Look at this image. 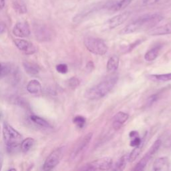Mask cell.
Masks as SVG:
<instances>
[{
  "label": "cell",
  "instance_id": "13",
  "mask_svg": "<svg viewBox=\"0 0 171 171\" xmlns=\"http://www.w3.org/2000/svg\"><path fill=\"white\" fill-rule=\"evenodd\" d=\"M148 34L153 36L171 34V24L152 28L149 30Z\"/></svg>",
  "mask_w": 171,
  "mask_h": 171
},
{
  "label": "cell",
  "instance_id": "12",
  "mask_svg": "<svg viewBox=\"0 0 171 171\" xmlns=\"http://www.w3.org/2000/svg\"><path fill=\"white\" fill-rule=\"evenodd\" d=\"M129 115L124 112H119L112 119V127L115 130H119L128 120Z\"/></svg>",
  "mask_w": 171,
  "mask_h": 171
},
{
  "label": "cell",
  "instance_id": "6",
  "mask_svg": "<svg viewBox=\"0 0 171 171\" xmlns=\"http://www.w3.org/2000/svg\"><path fill=\"white\" fill-rule=\"evenodd\" d=\"M64 151H65V148L63 146L58 148L53 151L46 158L44 165H43V170H50L55 168L62 159Z\"/></svg>",
  "mask_w": 171,
  "mask_h": 171
},
{
  "label": "cell",
  "instance_id": "26",
  "mask_svg": "<svg viewBox=\"0 0 171 171\" xmlns=\"http://www.w3.org/2000/svg\"><path fill=\"white\" fill-rule=\"evenodd\" d=\"M144 146V142H142L136 147H135L133 151L130 152L129 154V157H128V159H129V162H133L136 159V158L138 157V155L141 154L142 150Z\"/></svg>",
  "mask_w": 171,
  "mask_h": 171
},
{
  "label": "cell",
  "instance_id": "18",
  "mask_svg": "<svg viewBox=\"0 0 171 171\" xmlns=\"http://www.w3.org/2000/svg\"><path fill=\"white\" fill-rule=\"evenodd\" d=\"M119 58L117 56H112L110 58L108 62H107L106 68L108 72H114L119 68Z\"/></svg>",
  "mask_w": 171,
  "mask_h": 171
},
{
  "label": "cell",
  "instance_id": "34",
  "mask_svg": "<svg viewBox=\"0 0 171 171\" xmlns=\"http://www.w3.org/2000/svg\"><path fill=\"white\" fill-rule=\"evenodd\" d=\"M163 145L165 148H169L171 146V136L166 139L163 142Z\"/></svg>",
  "mask_w": 171,
  "mask_h": 171
},
{
  "label": "cell",
  "instance_id": "38",
  "mask_svg": "<svg viewBox=\"0 0 171 171\" xmlns=\"http://www.w3.org/2000/svg\"><path fill=\"white\" fill-rule=\"evenodd\" d=\"M3 154L2 153V152H1V151H0V170H2V164H3Z\"/></svg>",
  "mask_w": 171,
  "mask_h": 171
},
{
  "label": "cell",
  "instance_id": "21",
  "mask_svg": "<svg viewBox=\"0 0 171 171\" xmlns=\"http://www.w3.org/2000/svg\"><path fill=\"white\" fill-rule=\"evenodd\" d=\"M160 46L152 48L151 50H150L145 53V55H144V59L148 62H152L155 59L158 57V53L160 52Z\"/></svg>",
  "mask_w": 171,
  "mask_h": 171
},
{
  "label": "cell",
  "instance_id": "36",
  "mask_svg": "<svg viewBox=\"0 0 171 171\" xmlns=\"http://www.w3.org/2000/svg\"><path fill=\"white\" fill-rule=\"evenodd\" d=\"M94 63H93L92 61L89 62L86 64V68H87L88 70L92 71V69H94Z\"/></svg>",
  "mask_w": 171,
  "mask_h": 171
},
{
  "label": "cell",
  "instance_id": "14",
  "mask_svg": "<svg viewBox=\"0 0 171 171\" xmlns=\"http://www.w3.org/2000/svg\"><path fill=\"white\" fill-rule=\"evenodd\" d=\"M35 34L37 37V39L41 41H48L51 37L49 30L44 26L39 25L35 27Z\"/></svg>",
  "mask_w": 171,
  "mask_h": 171
},
{
  "label": "cell",
  "instance_id": "33",
  "mask_svg": "<svg viewBox=\"0 0 171 171\" xmlns=\"http://www.w3.org/2000/svg\"><path fill=\"white\" fill-rule=\"evenodd\" d=\"M158 99V95L157 94H154L150 96V97L148 98L147 102H146V105L148 106H152L155 102H156Z\"/></svg>",
  "mask_w": 171,
  "mask_h": 171
},
{
  "label": "cell",
  "instance_id": "4",
  "mask_svg": "<svg viewBox=\"0 0 171 171\" xmlns=\"http://www.w3.org/2000/svg\"><path fill=\"white\" fill-rule=\"evenodd\" d=\"M84 44L88 51L96 55H104L108 50L106 43L102 40L96 37H86L84 40Z\"/></svg>",
  "mask_w": 171,
  "mask_h": 171
},
{
  "label": "cell",
  "instance_id": "9",
  "mask_svg": "<svg viewBox=\"0 0 171 171\" xmlns=\"http://www.w3.org/2000/svg\"><path fill=\"white\" fill-rule=\"evenodd\" d=\"M130 14V13L129 12H125L111 18L106 22L105 24L106 28L112 30L120 25L121 24L124 23V21H126L128 18H129Z\"/></svg>",
  "mask_w": 171,
  "mask_h": 171
},
{
  "label": "cell",
  "instance_id": "8",
  "mask_svg": "<svg viewBox=\"0 0 171 171\" xmlns=\"http://www.w3.org/2000/svg\"><path fill=\"white\" fill-rule=\"evenodd\" d=\"M92 136L93 134L92 132H90L80 139L76 145L75 146L70 155V158L72 160H76L81 157L82 154H84V152L86 151L89 144L91 142V140H92Z\"/></svg>",
  "mask_w": 171,
  "mask_h": 171
},
{
  "label": "cell",
  "instance_id": "2",
  "mask_svg": "<svg viewBox=\"0 0 171 171\" xmlns=\"http://www.w3.org/2000/svg\"><path fill=\"white\" fill-rule=\"evenodd\" d=\"M118 80L119 76L116 74H112L110 76H108L98 84L86 91L85 97L91 100L102 98L114 88Z\"/></svg>",
  "mask_w": 171,
  "mask_h": 171
},
{
  "label": "cell",
  "instance_id": "7",
  "mask_svg": "<svg viewBox=\"0 0 171 171\" xmlns=\"http://www.w3.org/2000/svg\"><path fill=\"white\" fill-rule=\"evenodd\" d=\"M162 144V141L160 139H158L154 142L152 146L149 148L148 151L146 153V154L142 158V159L138 163V164L134 168V170L135 171H141L144 170L149 160L156 154V152L158 151L160 146Z\"/></svg>",
  "mask_w": 171,
  "mask_h": 171
},
{
  "label": "cell",
  "instance_id": "28",
  "mask_svg": "<svg viewBox=\"0 0 171 171\" xmlns=\"http://www.w3.org/2000/svg\"><path fill=\"white\" fill-rule=\"evenodd\" d=\"M80 80L76 78V77H72L68 80V85L72 89H75L78 88L80 86Z\"/></svg>",
  "mask_w": 171,
  "mask_h": 171
},
{
  "label": "cell",
  "instance_id": "19",
  "mask_svg": "<svg viewBox=\"0 0 171 171\" xmlns=\"http://www.w3.org/2000/svg\"><path fill=\"white\" fill-rule=\"evenodd\" d=\"M23 66L25 71L30 75H36L39 73V67L33 63L30 62H24Z\"/></svg>",
  "mask_w": 171,
  "mask_h": 171
},
{
  "label": "cell",
  "instance_id": "15",
  "mask_svg": "<svg viewBox=\"0 0 171 171\" xmlns=\"http://www.w3.org/2000/svg\"><path fill=\"white\" fill-rule=\"evenodd\" d=\"M169 168V160L167 157H160L154 162L153 170L154 171L168 170Z\"/></svg>",
  "mask_w": 171,
  "mask_h": 171
},
{
  "label": "cell",
  "instance_id": "35",
  "mask_svg": "<svg viewBox=\"0 0 171 171\" xmlns=\"http://www.w3.org/2000/svg\"><path fill=\"white\" fill-rule=\"evenodd\" d=\"M5 29H6V25H5V24L3 22L0 21V34H3L5 31Z\"/></svg>",
  "mask_w": 171,
  "mask_h": 171
},
{
  "label": "cell",
  "instance_id": "16",
  "mask_svg": "<svg viewBox=\"0 0 171 171\" xmlns=\"http://www.w3.org/2000/svg\"><path fill=\"white\" fill-rule=\"evenodd\" d=\"M132 1L133 0H119L114 3H111L108 6V8L113 11H120L128 6Z\"/></svg>",
  "mask_w": 171,
  "mask_h": 171
},
{
  "label": "cell",
  "instance_id": "17",
  "mask_svg": "<svg viewBox=\"0 0 171 171\" xmlns=\"http://www.w3.org/2000/svg\"><path fill=\"white\" fill-rule=\"evenodd\" d=\"M27 90L30 94H38L41 90V85L39 81L37 80H32L28 82L27 85Z\"/></svg>",
  "mask_w": 171,
  "mask_h": 171
},
{
  "label": "cell",
  "instance_id": "30",
  "mask_svg": "<svg viewBox=\"0 0 171 171\" xmlns=\"http://www.w3.org/2000/svg\"><path fill=\"white\" fill-rule=\"evenodd\" d=\"M56 70L60 74H66L68 72V68L65 63H60L56 66Z\"/></svg>",
  "mask_w": 171,
  "mask_h": 171
},
{
  "label": "cell",
  "instance_id": "24",
  "mask_svg": "<svg viewBox=\"0 0 171 171\" xmlns=\"http://www.w3.org/2000/svg\"><path fill=\"white\" fill-rule=\"evenodd\" d=\"M148 78L153 80V81H158V82H167L171 80V73L164 74H153L150 75Z\"/></svg>",
  "mask_w": 171,
  "mask_h": 171
},
{
  "label": "cell",
  "instance_id": "22",
  "mask_svg": "<svg viewBox=\"0 0 171 171\" xmlns=\"http://www.w3.org/2000/svg\"><path fill=\"white\" fill-rule=\"evenodd\" d=\"M34 143L35 141L32 138H27L24 139L21 143L20 148L21 151L24 153L28 152V151H30L31 148L33 147V146L34 145Z\"/></svg>",
  "mask_w": 171,
  "mask_h": 171
},
{
  "label": "cell",
  "instance_id": "11",
  "mask_svg": "<svg viewBox=\"0 0 171 171\" xmlns=\"http://www.w3.org/2000/svg\"><path fill=\"white\" fill-rule=\"evenodd\" d=\"M13 34L19 37H26L30 35V28L25 21H20L15 25L13 28Z\"/></svg>",
  "mask_w": 171,
  "mask_h": 171
},
{
  "label": "cell",
  "instance_id": "29",
  "mask_svg": "<svg viewBox=\"0 0 171 171\" xmlns=\"http://www.w3.org/2000/svg\"><path fill=\"white\" fill-rule=\"evenodd\" d=\"M10 72V68L5 65V64H3L0 63V77H3L6 76Z\"/></svg>",
  "mask_w": 171,
  "mask_h": 171
},
{
  "label": "cell",
  "instance_id": "5",
  "mask_svg": "<svg viewBox=\"0 0 171 171\" xmlns=\"http://www.w3.org/2000/svg\"><path fill=\"white\" fill-rule=\"evenodd\" d=\"M112 159L109 157L102 158L86 164L80 170H108L112 167Z\"/></svg>",
  "mask_w": 171,
  "mask_h": 171
},
{
  "label": "cell",
  "instance_id": "37",
  "mask_svg": "<svg viewBox=\"0 0 171 171\" xmlns=\"http://www.w3.org/2000/svg\"><path fill=\"white\" fill-rule=\"evenodd\" d=\"M129 136L131 138H135V137L138 136V133L136 131H132L130 132Z\"/></svg>",
  "mask_w": 171,
  "mask_h": 171
},
{
  "label": "cell",
  "instance_id": "10",
  "mask_svg": "<svg viewBox=\"0 0 171 171\" xmlns=\"http://www.w3.org/2000/svg\"><path fill=\"white\" fill-rule=\"evenodd\" d=\"M14 44L18 49L27 55L34 54L36 52V46L30 41L23 39H15Z\"/></svg>",
  "mask_w": 171,
  "mask_h": 171
},
{
  "label": "cell",
  "instance_id": "27",
  "mask_svg": "<svg viewBox=\"0 0 171 171\" xmlns=\"http://www.w3.org/2000/svg\"><path fill=\"white\" fill-rule=\"evenodd\" d=\"M86 122V119L82 116H76V117H74L73 120V122L76 125L77 127L80 128H82L84 126Z\"/></svg>",
  "mask_w": 171,
  "mask_h": 171
},
{
  "label": "cell",
  "instance_id": "32",
  "mask_svg": "<svg viewBox=\"0 0 171 171\" xmlns=\"http://www.w3.org/2000/svg\"><path fill=\"white\" fill-rule=\"evenodd\" d=\"M133 139L130 142V146H133V147H136L138 145H140V144L142 142V141L141 140V138L138 136H136L135 138H132Z\"/></svg>",
  "mask_w": 171,
  "mask_h": 171
},
{
  "label": "cell",
  "instance_id": "39",
  "mask_svg": "<svg viewBox=\"0 0 171 171\" xmlns=\"http://www.w3.org/2000/svg\"><path fill=\"white\" fill-rule=\"evenodd\" d=\"M5 6V0H0V11Z\"/></svg>",
  "mask_w": 171,
  "mask_h": 171
},
{
  "label": "cell",
  "instance_id": "25",
  "mask_svg": "<svg viewBox=\"0 0 171 171\" xmlns=\"http://www.w3.org/2000/svg\"><path fill=\"white\" fill-rule=\"evenodd\" d=\"M30 119L31 120L34 122L35 124L39 125L40 126L44 127V128H51V125L50 124V123L47 122L46 120H44L42 118L37 116L36 115H32L30 116Z\"/></svg>",
  "mask_w": 171,
  "mask_h": 171
},
{
  "label": "cell",
  "instance_id": "3",
  "mask_svg": "<svg viewBox=\"0 0 171 171\" xmlns=\"http://www.w3.org/2000/svg\"><path fill=\"white\" fill-rule=\"evenodd\" d=\"M3 136L8 151L9 153H15L19 148L21 150L20 146L22 142V136L7 122L3 124Z\"/></svg>",
  "mask_w": 171,
  "mask_h": 171
},
{
  "label": "cell",
  "instance_id": "31",
  "mask_svg": "<svg viewBox=\"0 0 171 171\" xmlns=\"http://www.w3.org/2000/svg\"><path fill=\"white\" fill-rule=\"evenodd\" d=\"M162 0H141V5L143 6H150L161 2Z\"/></svg>",
  "mask_w": 171,
  "mask_h": 171
},
{
  "label": "cell",
  "instance_id": "20",
  "mask_svg": "<svg viewBox=\"0 0 171 171\" xmlns=\"http://www.w3.org/2000/svg\"><path fill=\"white\" fill-rule=\"evenodd\" d=\"M13 8L17 13L24 14L27 12V7L23 0H14Z\"/></svg>",
  "mask_w": 171,
  "mask_h": 171
},
{
  "label": "cell",
  "instance_id": "1",
  "mask_svg": "<svg viewBox=\"0 0 171 171\" xmlns=\"http://www.w3.org/2000/svg\"><path fill=\"white\" fill-rule=\"evenodd\" d=\"M163 19V16L159 14H148L143 15L132 21L123 28L121 34H129L143 30H151Z\"/></svg>",
  "mask_w": 171,
  "mask_h": 171
},
{
  "label": "cell",
  "instance_id": "23",
  "mask_svg": "<svg viewBox=\"0 0 171 171\" xmlns=\"http://www.w3.org/2000/svg\"><path fill=\"white\" fill-rule=\"evenodd\" d=\"M128 157H129V155L128 154H125L124 156H122L116 163L115 167L114 168V170H118V171H120L124 170L128 163L129 162V159H128Z\"/></svg>",
  "mask_w": 171,
  "mask_h": 171
}]
</instances>
